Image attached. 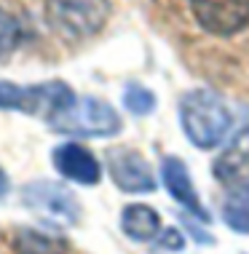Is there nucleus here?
Here are the masks:
<instances>
[{
  "instance_id": "obj_6",
  "label": "nucleus",
  "mask_w": 249,
  "mask_h": 254,
  "mask_svg": "<svg viewBox=\"0 0 249 254\" xmlns=\"http://www.w3.org/2000/svg\"><path fill=\"white\" fill-rule=\"evenodd\" d=\"M107 169L113 182L118 185L123 193H153L156 180L150 171L148 161L129 147H115L107 153Z\"/></svg>"
},
{
  "instance_id": "obj_16",
  "label": "nucleus",
  "mask_w": 249,
  "mask_h": 254,
  "mask_svg": "<svg viewBox=\"0 0 249 254\" xmlns=\"http://www.w3.org/2000/svg\"><path fill=\"white\" fill-rule=\"evenodd\" d=\"M156 246L164 249V252H179L185 246V236L177 228H164L161 236L156 238Z\"/></svg>"
},
{
  "instance_id": "obj_3",
  "label": "nucleus",
  "mask_w": 249,
  "mask_h": 254,
  "mask_svg": "<svg viewBox=\"0 0 249 254\" xmlns=\"http://www.w3.org/2000/svg\"><path fill=\"white\" fill-rule=\"evenodd\" d=\"M75 99L78 97L73 94V88L62 80H48L38 86H16L8 80H0V110L38 115L48 123L59 118Z\"/></svg>"
},
{
  "instance_id": "obj_1",
  "label": "nucleus",
  "mask_w": 249,
  "mask_h": 254,
  "mask_svg": "<svg viewBox=\"0 0 249 254\" xmlns=\"http://www.w3.org/2000/svg\"><path fill=\"white\" fill-rule=\"evenodd\" d=\"M179 123L190 145L198 150H212L225 139L233 113L212 88H193L179 99Z\"/></svg>"
},
{
  "instance_id": "obj_2",
  "label": "nucleus",
  "mask_w": 249,
  "mask_h": 254,
  "mask_svg": "<svg viewBox=\"0 0 249 254\" xmlns=\"http://www.w3.org/2000/svg\"><path fill=\"white\" fill-rule=\"evenodd\" d=\"M107 19L110 0H46V22L67 43L96 35Z\"/></svg>"
},
{
  "instance_id": "obj_15",
  "label": "nucleus",
  "mask_w": 249,
  "mask_h": 254,
  "mask_svg": "<svg viewBox=\"0 0 249 254\" xmlns=\"http://www.w3.org/2000/svg\"><path fill=\"white\" fill-rule=\"evenodd\" d=\"M123 107L131 115H140V118L142 115H150L156 110V94L140 83H129L126 91H123Z\"/></svg>"
},
{
  "instance_id": "obj_7",
  "label": "nucleus",
  "mask_w": 249,
  "mask_h": 254,
  "mask_svg": "<svg viewBox=\"0 0 249 254\" xmlns=\"http://www.w3.org/2000/svg\"><path fill=\"white\" fill-rule=\"evenodd\" d=\"M22 201L24 206L30 209H38V211H46L51 217H59L65 222H78V214H81V206L75 201V195L65 185H57V182H32L24 188L22 193Z\"/></svg>"
},
{
  "instance_id": "obj_8",
  "label": "nucleus",
  "mask_w": 249,
  "mask_h": 254,
  "mask_svg": "<svg viewBox=\"0 0 249 254\" xmlns=\"http://www.w3.org/2000/svg\"><path fill=\"white\" fill-rule=\"evenodd\" d=\"M51 161L62 177H67V180H73L78 185H88L91 188V185H96L102 180L99 161L83 145H78V142H65V145L54 147Z\"/></svg>"
},
{
  "instance_id": "obj_12",
  "label": "nucleus",
  "mask_w": 249,
  "mask_h": 254,
  "mask_svg": "<svg viewBox=\"0 0 249 254\" xmlns=\"http://www.w3.org/2000/svg\"><path fill=\"white\" fill-rule=\"evenodd\" d=\"M223 219L231 230L247 236L249 233V185L231 190L223 203Z\"/></svg>"
},
{
  "instance_id": "obj_14",
  "label": "nucleus",
  "mask_w": 249,
  "mask_h": 254,
  "mask_svg": "<svg viewBox=\"0 0 249 254\" xmlns=\"http://www.w3.org/2000/svg\"><path fill=\"white\" fill-rule=\"evenodd\" d=\"M19 40H22V24L11 11H5L0 5V64L16 51Z\"/></svg>"
},
{
  "instance_id": "obj_17",
  "label": "nucleus",
  "mask_w": 249,
  "mask_h": 254,
  "mask_svg": "<svg viewBox=\"0 0 249 254\" xmlns=\"http://www.w3.org/2000/svg\"><path fill=\"white\" fill-rule=\"evenodd\" d=\"M8 190V180H5V174H3V169H0V195Z\"/></svg>"
},
{
  "instance_id": "obj_10",
  "label": "nucleus",
  "mask_w": 249,
  "mask_h": 254,
  "mask_svg": "<svg viewBox=\"0 0 249 254\" xmlns=\"http://www.w3.org/2000/svg\"><path fill=\"white\" fill-rule=\"evenodd\" d=\"M214 177L225 188H247L249 185V128L236 134L214 161Z\"/></svg>"
},
{
  "instance_id": "obj_4",
  "label": "nucleus",
  "mask_w": 249,
  "mask_h": 254,
  "mask_svg": "<svg viewBox=\"0 0 249 254\" xmlns=\"http://www.w3.org/2000/svg\"><path fill=\"white\" fill-rule=\"evenodd\" d=\"M48 126L70 136H113L121 131V118L110 102L96 97H81Z\"/></svg>"
},
{
  "instance_id": "obj_5",
  "label": "nucleus",
  "mask_w": 249,
  "mask_h": 254,
  "mask_svg": "<svg viewBox=\"0 0 249 254\" xmlns=\"http://www.w3.org/2000/svg\"><path fill=\"white\" fill-rule=\"evenodd\" d=\"M190 13L209 35L231 38L249 24V0H190Z\"/></svg>"
},
{
  "instance_id": "obj_9",
  "label": "nucleus",
  "mask_w": 249,
  "mask_h": 254,
  "mask_svg": "<svg viewBox=\"0 0 249 254\" xmlns=\"http://www.w3.org/2000/svg\"><path fill=\"white\" fill-rule=\"evenodd\" d=\"M161 177H164V185H166V190H169V195L174 198L179 206H185V209H188L193 217L209 222V211L204 209L201 198H198L196 188H193L190 171H188V166H185V161H179L177 155L164 158V163H161Z\"/></svg>"
},
{
  "instance_id": "obj_11",
  "label": "nucleus",
  "mask_w": 249,
  "mask_h": 254,
  "mask_svg": "<svg viewBox=\"0 0 249 254\" xmlns=\"http://www.w3.org/2000/svg\"><path fill=\"white\" fill-rule=\"evenodd\" d=\"M121 230L131 241H156L161 236V217L153 206L129 203L121 214Z\"/></svg>"
},
{
  "instance_id": "obj_13",
  "label": "nucleus",
  "mask_w": 249,
  "mask_h": 254,
  "mask_svg": "<svg viewBox=\"0 0 249 254\" xmlns=\"http://www.w3.org/2000/svg\"><path fill=\"white\" fill-rule=\"evenodd\" d=\"M13 246H16L19 254H62V249H65V244L54 241V238H48L38 230H30V228L19 230Z\"/></svg>"
}]
</instances>
